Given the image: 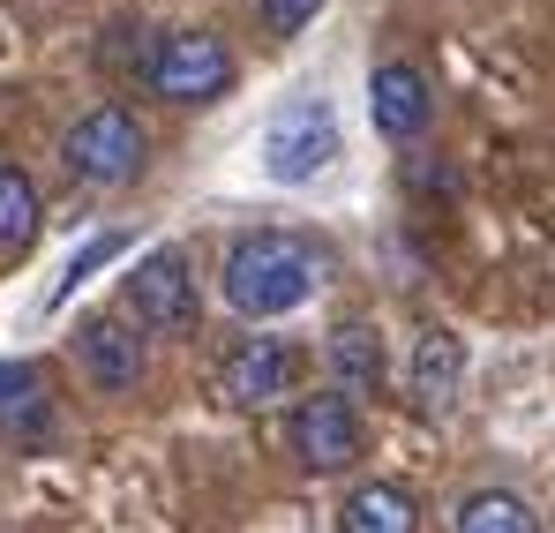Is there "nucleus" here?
<instances>
[{
	"mask_svg": "<svg viewBox=\"0 0 555 533\" xmlns=\"http://www.w3.org/2000/svg\"><path fill=\"white\" fill-rule=\"evenodd\" d=\"M315 285H323V249L300 241V233H278V226L233 241V256H225V301L241 316H285Z\"/></svg>",
	"mask_w": 555,
	"mask_h": 533,
	"instance_id": "obj_1",
	"label": "nucleus"
},
{
	"mask_svg": "<svg viewBox=\"0 0 555 533\" xmlns=\"http://www.w3.org/2000/svg\"><path fill=\"white\" fill-rule=\"evenodd\" d=\"M143 151H151V136H143V120L128 105H91L68 128V143H61L68 174L83 180V188H128V180L143 174Z\"/></svg>",
	"mask_w": 555,
	"mask_h": 533,
	"instance_id": "obj_2",
	"label": "nucleus"
},
{
	"mask_svg": "<svg viewBox=\"0 0 555 533\" xmlns=\"http://www.w3.org/2000/svg\"><path fill=\"white\" fill-rule=\"evenodd\" d=\"M143 84L158 90L166 105H210V98L233 90V53L210 30H166L151 46V61H143Z\"/></svg>",
	"mask_w": 555,
	"mask_h": 533,
	"instance_id": "obj_3",
	"label": "nucleus"
},
{
	"mask_svg": "<svg viewBox=\"0 0 555 533\" xmlns=\"http://www.w3.org/2000/svg\"><path fill=\"white\" fill-rule=\"evenodd\" d=\"M331 158H338V113L323 98H285L271 113V128H263V174L278 188H300V180L323 174Z\"/></svg>",
	"mask_w": 555,
	"mask_h": 533,
	"instance_id": "obj_4",
	"label": "nucleus"
},
{
	"mask_svg": "<svg viewBox=\"0 0 555 533\" xmlns=\"http://www.w3.org/2000/svg\"><path fill=\"white\" fill-rule=\"evenodd\" d=\"M128 316L158 339H188L203 301H195V270H188L181 249H151L143 264L128 270Z\"/></svg>",
	"mask_w": 555,
	"mask_h": 533,
	"instance_id": "obj_5",
	"label": "nucleus"
},
{
	"mask_svg": "<svg viewBox=\"0 0 555 533\" xmlns=\"http://www.w3.org/2000/svg\"><path fill=\"white\" fill-rule=\"evenodd\" d=\"M293 383H300V354L285 339H241L218 360V398L241 406V414H263L278 398H293Z\"/></svg>",
	"mask_w": 555,
	"mask_h": 533,
	"instance_id": "obj_6",
	"label": "nucleus"
},
{
	"mask_svg": "<svg viewBox=\"0 0 555 533\" xmlns=\"http://www.w3.org/2000/svg\"><path fill=\"white\" fill-rule=\"evenodd\" d=\"M285 436H293V458H300L308 473H338V466H353V458H361V414H353V398L315 391V398H300V406H293Z\"/></svg>",
	"mask_w": 555,
	"mask_h": 533,
	"instance_id": "obj_7",
	"label": "nucleus"
},
{
	"mask_svg": "<svg viewBox=\"0 0 555 533\" xmlns=\"http://www.w3.org/2000/svg\"><path fill=\"white\" fill-rule=\"evenodd\" d=\"M428 113H436V98H428V76H421L413 61H383V68L369 76V120H375V136L413 143V136L428 128Z\"/></svg>",
	"mask_w": 555,
	"mask_h": 533,
	"instance_id": "obj_8",
	"label": "nucleus"
},
{
	"mask_svg": "<svg viewBox=\"0 0 555 533\" xmlns=\"http://www.w3.org/2000/svg\"><path fill=\"white\" fill-rule=\"evenodd\" d=\"M53 436V391L38 360H0V444L38 450Z\"/></svg>",
	"mask_w": 555,
	"mask_h": 533,
	"instance_id": "obj_9",
	"label": "nucleus"
},
{
	"mask_svg": "<svg viewBox=\"0 0 555 533\" xmlns=\"http://www.w3.org/2000/svg\"><path fill=\"white\" fill-rule=\"evenodd\" d=\"M76 360H83V376H91L98 391H113V398L143 383V339L128 323H113V316H83L76 323Z\"/></svg>",
	"mask_w": 555,
	"mask_h": 533,
	"instance_id": "obj_10",
	"label": "nucleus"
},
{
	"mask_svg": "<svg viewBox=\"0 0 555 533\" xmlns=\"http://www.w3.org/2000/svg\"><path fill=\"white\" fill-rule=\"evenodd\" d=\"M323 354H331V376H338V398H375L383 391V331L369 316H346Z\"/></svg>",
	"mask_w": 555,
	"mask_h": 533,
	"instance_id": "obj_11",
	"label": "nucleus"
},
{
	"mask_svg": "<svg viewBox=\"0 0 555 533\" xmlns=\"http://www.w3.org/2000/svg\"><path fill=\"white\" fill-rule=\"evenodd\" d=\"M405 383H413V406L443 414V406L459 398V383H465V346L451 331H421V339H413V360H405Z\"/></svg>",
	"mask_w": 555,
	"mask_h": 533,
	"instance_id": "obj_12",
	"label": "nucleus"
},
{
	"mask_svg": "<svg viewBox=\"0 0 555 533\" xmlns=\"http://www.w3.org/2000/svg\"><path fill=\"white\" fill-rule=\"evenodd\" d=\"M338 533H421V511H413L405 488L369 481V488H353V496L338 504Z\"/></svg>",
	"mask_w": 555,
	"mask_h": 533,
	"instance_id": "obj_13",
	"label": "nucleus"
},
{
	"mask_svg": "<svg viewBox=\"0 0 555 533\" xmlns=\"http://www.w3.org/2000/svg\"><path fill=\"white\" fill-rule=\"evenodd\" d=\"M459 533H541V519H533L526 496H511V488H480V496H465Z\"/></svg>",
	"mask_w": 555,
	"mask_h": 533,
	"instance_id": "obj_14",
	"label": "nucleus"
},
{
	"mask_svg": "<svg viewBox=\"0 0 555 533\" xmlns=\"http://www.w3.org/2000/svg\"><path fill=\"white\" fill-rule=\"evenodd\" d=\"M38 241V188L23 166H0V249H30Z\"/></svg>",
	"mask_w": 555,
	"mask_h": 533,
	"instance_id": "obj_15",
	"label": "nucleus"
},
{
	"mask_svg": "<svg viewBox=\"0 0 555 533\" xmlns=\"http://www.w3.org/2000/svg\"><path fill=\"white\" fill-rule=\"evenodd\" d=\"M120 249H128V241H120V233H98L91 249H83V256H76V264L61 270V285H53V308H61V301H68V293H76V285H83V278H91L98 264H113V256H120Z\"/></svg>",
	"mask_w": 555,
	"mask_h": 533,
	"instance_id": "obj_16",
	"label": "nucleus"
},
{
	"mask_svg": "<svg viewBox=\"0 0 555 533\" xmlns=\"http://www.w3.org/2000/svg\"><path fill=\"white\" fill-rule=\"evenodd\" d=\"M315 8H323V0H256V15H263V30H271V38L308 30V23H315Z\"/></svg>",
	"mask_w": 555,
	"mask_h": 533,
	"instance_id": "obj_17",
	"label": "nucleus"
}]
</instances>
